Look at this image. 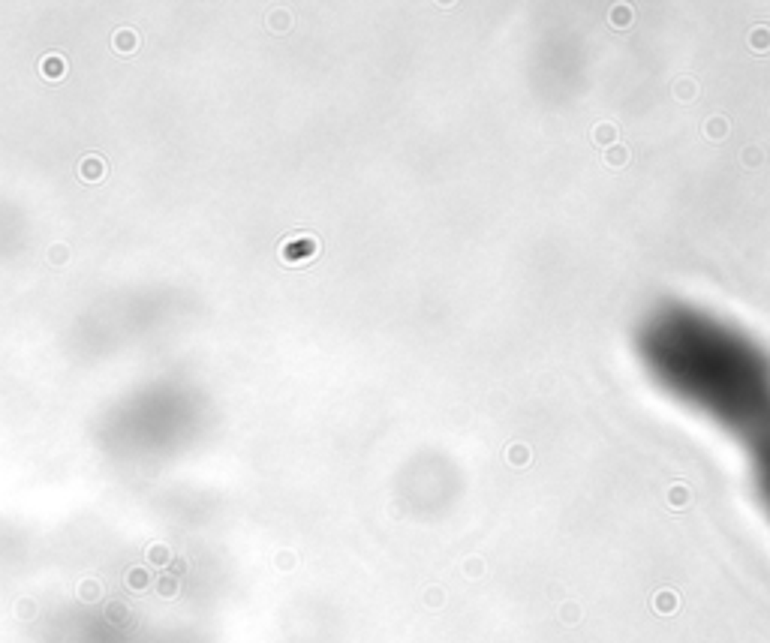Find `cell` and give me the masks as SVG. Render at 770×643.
<instances>
[{"instance_id":"cell-1","label":"cell","mask_w":770,"mask_h":643,"mask_svg":"<svg viewBox=\"0 0 770 643\" xmlns=\"http://www.w3.org/2000/svg\"><path fill=\"white\" fill-rule=\"evenodd\" d=\"M644 355L686 403L735 430L770 424V367L762 352L722 325L668 313L647 325Z\"/></svg>"},{"instance_id":"cell-2","label":"cell","mask_w":770,"mask_h":643,"mask_svg":"<svg viewBox=\"0 0 770 643\" xmlns=\"http://www.w3.org/2000/svg\"><path fill=\"white\" fill-rule=\"evenodd\" d=\"M758 445H755V454H758V472H762V481L770 490V424L767 427L758 430Z\"/></svg>"},{"instance_id":"cell-3","label":"cell","mask_w":770,"mask_h":643,"mask_svg":"<svg viewBox=\"0 0 770 643\" xmlns=\"http://www.w3.org/2000/svg\"><path fill=\"white\" fill-rule=\"evenodd\" d=\"M78 175H81V180H90V184H94V180H99L106 175V162L99 157H85L81 166H78Z\"/></svg>"},{"instance_id":"cell-4","label":"cell","mask_w":770,"mask_h":643,"mask_svg":"<svg viewBox=\"0 0 770 643\" xmlns=\"http://www.w3.org/2000/svg\"><path fill=\"white\" fill-rule=\"evenodd\" d=\"M40 72L45 78H60L63 72H67V63H63L60 54H45V58L40 60Z\"/></svg>"},{"instance_id":"cell-5","label":"cell","mask_w":770,"mask_h":643,"mask_svg":"<svg viewBox=\"0 0 770 643\" xmlns=\"http://www.w3.org/2000/svg\"><path fill=\"white\" fill-rule=\"evenodd\" d=\"M135 45H139L135 42V31H117L115 33V49L117 51H133Z\"/></svg>"}]
</instances>
